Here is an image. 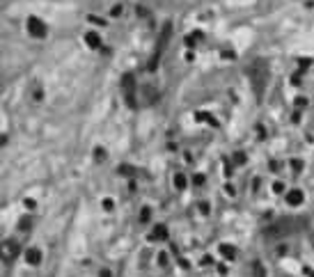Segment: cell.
Returning <instances> with one entry per match:
<instances>
[{
  "label": "cell",
  "instance_id": "obj_1",
  "mask_svg": "<svg viewBox=\"0 0 314 277\" xmlns=\"http://www.w3.org/2000/svg\"><path fill=\"white\" fill-rule=\"evenodd\" d=\"M28 32H30V37H35V39H44L46 35H48V25H46L42 19H37V16H30V19H28Z\"/></svg>",
  "mask_w": 314,
  "mask_h": 277
},
{
  "label": "cell",
  "instance_id": "obj_2",
  "mask_svg": "<svg viewBox=\"0 0 314 277\" xmlns=\"http://www.w3.org/2000/svg\"><path fill=\"white\" fill-rule=\"evenodd\" d=\"M85 44L90 46V48H99V46H101V39H99L97 32H87V35H85Z\"/></svg>",
  "mask_w": 314,
  "mask_h": 277
}]
</instances>
